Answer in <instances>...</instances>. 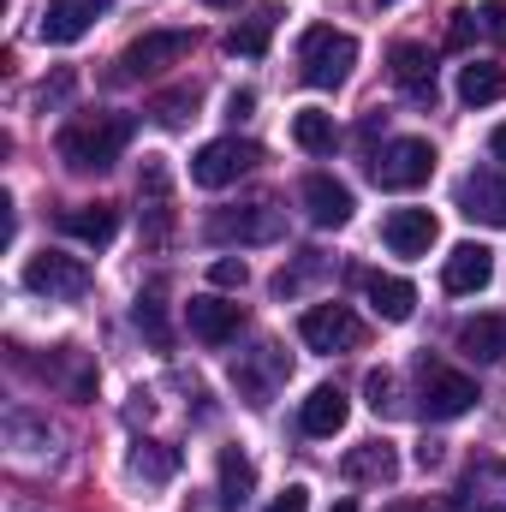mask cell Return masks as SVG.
<instances>
[{
	"label": "cell",
	"instance_id": "6da1fadb",
	"mask_svg": "<svg viewBox=\"0 0 506 512\" xmlns=\"http://www.w3.org/2000/svg\"><path fill=\"white\" fill-rule=\"evenodd\" d=\"M126 143H131L126 114H78L72 126H60V137H54V149H60V161L72 173H108Z\"/></svg>",
	"mask_w": 506,
	"mask_h": 512
},
{
	"label": "cell",
	"instance_id": "7a4b0ae2",
	"mask_svg": "<svg viewBox=\"0 0 506 512\" xmlns=\"http://www.w3.org/2000/svg\"><path fill=\"white\" fill-rule=\"evenodd\" d=\"M358 66V36L334 30V24H310L298 36V78L310 90H340Z\"/></svg>",
	"mask_w": 506,
	"mask_h": 512
},
{
	"label": "cell",
	"instance_id": "3957f363",
	"mask_svg": "<svg viewBox=\"0 0 506 512\" xmlns=\"http://www.w3.org/2000/svg\"><path fill=\"white\" fill-rule=\"evenodd\" d=\"M429 173H435V149L423 137H393L381 143V155H370V179L381 191H417L429 185Z\"/></svg>",
	"mask_w": 506,
	"mask_h": 512
},
{
	"label": "cell",
	"instance_id": "277c9868",
	"mask_svg": "<svg viewBox=\"0 0 506 512\" xmlns=\"http://www.w3.org/2000/svg\"><path fill=\"white\" fill-rule=\"evenodd\" d=\"M256 161H262V149H256V143L215 137V143H203V149L191 155V179H197L203 191H221V185H233L239 173H251Z\"/></svg>",
	"mask_w": 506,
	"mask_h": 512
},
{
	"label": "cell",
	"instance_id": "5b68a950",
	"mask_svg": "<svg viewBox=\"0 0 506 512\" xmlns=\"http://www.w3.org/2000/svg\"><path fill=\"white\" fill-rule=\"evenodd\" d=\"M24 286L36 298H84L90 292V268L84 256H66V251H42L24 262Z\"/></svg>",
	"mask_w": 506,
	"mask_h": 512
},
{
	"label": "cell",
	"instance_id": "8992f818",
	"mask_svg": "<svg viewBox=\"0 0 506 512\" xmlns=\"http://www.w3.org/2000/svg\"><path fill=\"white\" fill-rule=\"evenodd\" d=\"M298 340H304L310 352H352V346L364 340V322H358L346 304H310V310L298 316Z\"/></svg>",
	"mask_w": 506,
	"mask_h": 512
},
{
	"label": "cell",
	"instance_id": "52a82bcc",
	"mask_svg": "<svg viewBox=\"0 0 506 512\" xmlns=\"http://www.w3.org/2000/svg\"><path fill=\"white\" fill-rule=\"evenodd\" d=\"M280 233H286V221L274 203H245V209L209 215V239H221V245H274Z\"/></svg>",
	"mask_w": 506,
	"mask_h": 512
},
{
	"label": "cell",
	"instance_id": "ba28073f",
	"mask_svg": "<svg viewBox=\"0 0 506 512\" xmlns=\"http://www.w3.org/2000/svg\"><path fill=\"white\" fill-rule=\"evenodd\" d=\"M191 30H149V36H137L126 54H120V78H149V72H167V66H179L185 54H191Z\"/></svg>",
	"mask_w": 506,
	"mask_h": 512
},
{
	"label": "cell",
	"instance_id": "9c48e42d",
	"mask_svg": "<svg viewBox=\"0 0 506 512\" xmlns=\"http://www.w3.org/2000/svg\"><path fill=\"white\" fill-rule=\"evenodd\" d=\"M477 405V382L447 370V364H423V417L447 423V417H465Z\"/></svg>",
	"mask_w": 506,
	"mask_h": 512
},
{
	"label": "cell",
	"instance_id": "30bf717a",
	"mask_svg": "<svg viewBox=\"0 0 506 512\" xmlns=\"http://www.w3.org/2000/svg\"><path fill=\"white\" fill-rule=\"evenodd\" d=\"M459 215L483 221V227H506V173H495V167L465 173L459 179Z\"/></svg>",
	"mask_w": 506,
	"mask_h": 512
},
{
	"label": "cell",
	"instance_id": "8fae6325",
	"mask_svg": "<svg viewBox=\"0 0 506 512\" xmlns=\"http://www.w3.org/2000/svg\"><path fill=\"white\" fill-rule=\"evenodd\" d=\"M459 507L465 512H506V459L483 453L459 471Z\"/></svg>",
	"mask_w": 506,
	"mask_h": 512
},
{
	"label": "cell",
	"instance_id": "7c38bea8",
	"mask_svg": "<svg viewBox=\"0 0 506 512\" xmlns=\"http://www.w3.org/2000/svg\"><path fill=\"white\" fill-rule=\"evenodd\" d=\"M102 12H108V0H48V12H42L36 36H42V42H54V48H66V42L90 36Z\"/></svg>",
	"mask_w": 506,
	"mask_h": 512
},
{
	"label": "cell",
	"instance_id": "4fadbf2b",
	"mask_svg": "<svg viewBox=\"0 0 506 512\" xmlns=\"http://www.w3.org/2000/svg\"><path fill=\"white\" fill-rule=\"evenodd\" d=\"M387 78L411 96V102H435V60L423 42H393L387 48Z\"/></svg>",
	"mask_w": 506,
	"mask_h": 512
},
{
	"label": "cell",
	"instance_id": "5bb4252c",
	"mask_svg": "<svg viewBox=\"0 0 506 512\" xmlns=\"http://www.w3.org/2000/svg\"><path fill=\"white\" fill-rule=\"evenodd\" d=\"M495 280V251L489 245H453L447 262H441V286L453 292V298H471V292H483Z\"/></svg>",
	"mask_w": 506,
	"mask_h": 512
},
{
	"label": "cell",
	"instance_id": "9a60e30c",
	"mask_svg": "<svg viewBox=\"0 0 506 512\" xmlns=\"http://www.w3.org/2000/svg\"><path fill=\"white\" fill-rule=\"evenodd\" d=\"M381 239H387L393 256H429V245L441 239V221H435L429 209H393V215L381 221Z\"/></svg>",
	"mask_w": 506,
	"mask_h": 512
},
{
	"label": "cell",
	"instance_id": "2e32d148",
	"mask_svg": "<svg viewBox=\"0 0 506 512\" xmlns=\"http://www.w3.org/2000/svg\"><path fill=\"white\" fill-rule=\"evenodd\" d=\"M185 322H191V334H197L203 346H227V340L245 328V310L227 304V298H191V304H185Z\"/></svg>",
	"mask_w": 506,
	"mask_h": 512
},
{
	"label": "cell",
	"instance_id": "e0dca14e",
	"mask_svg": "<svg viewBox=\"0 0 506 512\" xmlns=\"http://www.w3.org/2000/svg\"><path fill=\"white\" fill-rule=\"evenodd\" d=\"M340 471H346V483H364V489H387V483L399 477V453H393L387 441H358V447H346Z\"/></svg>",
	"mask_w": 506,
	"mask_h": 512
},
{
	"label": "cell",
	"instance_id": "ac0fdd59",
	"mask_svg": "<svg viewBox=\"0 0 506 512\" xmlns=\"http://www.w3.org/2000/svg\"><path fill=\"white\" fill-rule=\"evenodd\" d=\"M304 209H310L316 227H346L358 203H352V191H346L334 173H310V179H304Z\"/></svg>",
	"mask_w": 506,
	"mask_h": 512
},
{
	"label": "cell",
	"instance_id": "d6986e66",
	"mask_svg": "<svg viewBox=\"0 0 506 512\" xmlns=\"http://www.w3.org/2000/svg\"><path fill=\"white\" fill-rule=\"evenodd\" d=\"M60 233H72V239H84V245H114V233H120V209L114 203H72V209H60Z\"/></svg>",
	"mask_w": 506,
	"mask_h": 512
},
{
	"label": "cell",
	"instance_id": "ffe728a7",
	"mask_svg": "<svg viewBox=\"0 0 506 512\" xmlns=\"http://www.w3.org/2000/svg\"><path fill=\"white\" fill-rule=\"evenodd\" d=\"M346 417H352L346 393L328 382V387H316V393L304 399V411H298V429H304L310 441H328V435H340V429H346Z\"/></svg>",
	"mask_w": 506,
	"mask_h": 512
},
{
	"label": "cell",
	"instance_id": "44dd1931",
	"mask_svg": "<svg viewBox=\"0 0 506 512\" xmlns=\"http://www.w3.org/2000/svg\"><path fill=\"white\" fill-rule=\"evenodd\" d=\"M459 352L471 364H501L506 358V316L501 310H483V316L459 322Z\"/></svg>",
	"mask_w": 506,
	"mask_h": 512
},
{
	"label": "cell",
	"instance_id": "7402d4cb",
	"mask_svg": "<svg viewBox=\"0 0 506 512\" xmlns=\"http://www.w3.org/2000/svg\"><path fill=\"white\" fill-rule=\"evenodd\" d=\"M126 471L137 477V483L161 489V483H173V477H179V447H167V441H131Z\"/></svg>",
	"mask_w": 506,
	"mask_h": 512
},
{
	"label": "cell",
	"instance_id": "603a6c76",
	"mask_svg": "<svg viewBox=\"0 0 506 512\" xmlns=\"http://www.w3.org/2000/svg\"><path fill=\"white\" fill-rule=\"evenodd\" d=\"M286 358H280V346H256V364H233V382L251 393V405H268V393L274 382H286Z\"/></svg>",
	"mask_w": 506,
	"mask_h": 512
},
{
	"label": "cell",
	"instance_id": "cb8c5ba5",
	"mask_svg": "<svg viewBox=\"0 0 506 512\" xmlns=\"http://www.w3.org/2000/svg\"><path fill=\"white\" fill-rule=\"evenodd\" d=\"M364 292H370V310L381 322H411V310H417V286L399 280V274H370Z\"/></svg>",
	"mask_w": 506,
	"mask_h": 512
},
{
	"label": "cell",
	"instance_id": "d4e9b609",
	"mask_svg": "<svg viewBox=\"0 0 506 512\" xmlns=\"http://www.w3.org/2000/svg\"><path fill=\"white\" fill-rule=\"evenodd\" d=\"M42 376L60 387V393H72V399H90L96 393V370H90V358L78 346H54V358L42 364Z\"/></svg>",
	"mask_w": 506,
	"mask_h": 512
},
{
	"label": "cell",
	"instance_id": "484cf974",
	"mask_svg": "<svg viewBox=\"0 0 506 512\" xmlns=\"http://www.w3.org/2000/svg\"><path fill=\"white\" fill-rule=\"evenodd\" d=\"M501 96H506V66H495V60L459 66V102H465V108H489V102H501Z\"/></svg>",
	"mask_w": 506,
	"mask_h": 512
},
{
	"label": "cell",
	"instance_id": "4316f807",
	"mask_svg": "<svg viewBox=\"0 0 506 512\" xmlns=\"http://www.w3.org/2000/svg\"><path fill=\"white\" fill-rule=\"evenodd\" d=\"M6 441H12V453H18L24 465H42V459L54 453V447H48V441H54L48 423H36L30 411H6Z\"/></svg>",
	"mask_w": 506,
	"mask_h": 512
},
{
	"label": "cell",
	"instance_id": "83f0119b",
	"mask_svg": "<svg viewBox=\"0 0 506 512\" xmlns=\"http://www.w3.org/2000/svg\"><path fill=\"white\" fill-rule=\"evenodd\" d=\"M256 489V465L245 447H221V507H245Z\"/></svg>",
	"mask_w": 506,
	"mask_h": 512
},
{
	"label": "cell",
	"instance_id": "f1b7e54d",
	"mask_svg": "<svg viewBox=\"0 0 506 512\" xmlns=\"http://www.w3.org/2000/svg\"><path fill=\"white\" fill-rule=\"evenodd\" d=\"M292 143H298L304 155H328V149L340 143L334 114H322V108H298V114H292Z\"/></svg>",
	"mask_w": 506,
	"mask_h": 512
},
{
	"label": "cell",
	"instance_id": "f546056e",
	"mask_svg": "<svg viewBox=\"0 0 506 512\" xmlns=\"http://www.w3.org/2000/svg\"><path fill=\"white\" fill-rule=\"evenodd\" d=\"M274 6L268 12H256V18H245V24H233L227 30V54H245V60H256V54H268V30H274Z\"/></svg>",
	"mask_w": 506,
	"mask_h": 512
},
{
	"label": "cell",
	"instance_id": "4dcf8cb0",
	"mask_svg": "<svg viewBox=\"0 0 506 512\" xmlns=\"http://www.w3.org/2000/svg\"><path fill=\"white\" fill-rule=\"evenodd\" d=\"M197 102H203V90H197V84H179V90L155 96V102H149V114H155L161 126H185V120L197 114Z\"/></svg>",
	"mask_w": 506,
	"mask_h": 512
},
{
	"label": "cell",
	"instance_id": "1f68e13d",
	"mask_svg": "<svg viewBox=\"0 0 506 512\" xmlns=\"http://www.w3.org/2000/svg\"><path fill=\"white\" fill-rule=\"evenodd\" d=\"M137 328L149 334V346H161V352L173 346V328H167V310H161V292H143V298H137Z\"/></svg>",
	"mask_w": 506,
	"mask_h": 512
},
{
	"label": "cell",
	"instance_id": "d6a6232c",
	"mask_svg": "<svg viewBox=\"0 0 506 512\" xmlns=\"http://www.w3.org/2000/svg\"><path fill=\"white\" fill-rule=\"evenodd\" d=\"M364 393H370V411H376V417H393V411H399V382H393V370H370V376H364Z\"/></svg>",
	"mask_w": 506,
	"mask_h": 512
},
{
	"label": "cell",
	"instance_id": "836d02e7",
	"mask_svg": "<svg viewBox=\"0 0 506 512\" xmlns=\"http://www.w3.org/2000/svg\"><path fill=\"white\" fill-rule=\"evenodd\" d=\"M322 268H328V262H322V251H304V256H298V268H292V274H286V268H280V280H274V292H280V298H286V292H298V286H304V280H316V274H322Z\"/></svg>",
	"mask_w": 506,
	"mask_h": 512
},
{
	"label": "cell",
	"instance_id": "e575fe53",
	"mask_svg": "<svg viewBox=\"0 0 506 512\" xmlns=\"http://www.w3.org/2000/svg\"><path fill=\"white\" fill-rule=\"evenodd\" d=\"M209 280H215L221 292H239V286L251 280V268H245V256H215V262H209Z\"/></svg>",
	"mask_w": 506,
	"mask_h": 512
},
{
	"label": "cell",
	"instance_id": "d590c367",
	"mask_svg": "<svg viewBox=\"0 0 506 512\" xmlns=\"http://www.w3.org/2000/svg\"><path fill=\"white\" fill-rule=\"evenodd\" d=\"M477 30H483V24H477V12H453V24H447V48H453V54H465Z\"/></svg>",
	"mask_w": 506,
	"mask_h": 512
},
{
	"label": "cell",
	"instance_id": "8d00e7d4",
	"mask_svg": "<svg viewBox=\"0 0 506 512\" xmlns=\"http://www.w3.org/2000/svg\"><path fill=\"white\" fill-rule=\"evenodd\" d=\"M72 90H78V78H72V72H54V78H48V84L36 90V108H60V102L72 96Z\"/></svg>",
	"mask_w": 506,
	"mask_h": 512
},
{
	"label": "cell",
	"instance_id": "74e56055",
	"mask_svg": "<svg viewBox=\"0 0 506 512\" xmlns=\"http://www.w3.org/2000/svg\"><path fill=\"white\" fill-rule=\"evenodd\" d=\"M477 24H483V36H495L506 48V0H483L477 6Z\"/></svg>",
	"mask_w": 506,
	"mask_h": 512
},
{
	"label": "cell",
	"instance_id": "f35d334b",
	"mask_svg": "<svg viewBox=\"0 0 506 512\" xmlns=\"http://www.w3.org/2000/svg\"><path fill=\"white\" fill-rule=\"evenodd\" d=\"M268 512H310V489H304V483H292V489H286Z\"/></svg>",
	"mask_w": 506,
	"mask_h": 512
},
{
	"label": "cell",
	"instance_id": "ab89813d",
	"mask_svg": "<svg viewBox=\"0 0 506 512\" xmlns=\"http://www.w3.org/2000/svg\"><path fill=\"white\" fill-rule=\"evenodd\" d=\"M251 108H256V90H233V96H227V114H233V120H245Z\"/></svg>",
	"mask_w": 506,
	"mask_h": 512
},
{
	"label": "cell",
	"instance_id": "60d3db41",
	"mask_svg": "<svg viewBox=\"0 0 506 512\" xmlns=\"http://www.w3.org/2000/svg\"><path fill=\"white\" fill-rule=\"evenodd\" d=\"M489 149H495V161H506V126L489 131Z\"/></svg>",
	"mask_w": 506,
	"mask_h": 512
},
{
	"label": "cell",
	"instance_id": "b9f144b4",
	"mask_svg": "<svg viewBox=\"0 0 506 512\" xmlns=\"http://www.w3.org/2000/svg\"><path fill=\"white\" fill-rule=\"evenodd\" d=\"M417 512H465L459 501H429V507H417Z\"/></svg>",
	"mask_w": 506,
	"mask_h": 512
},
{
	"label": "cell",
	"instance_id": "7bdbcfd3",
	"mask_svg": "<svg viewBox=\"0 0 506 512\" xmlns=\"http://www.w3.org/2000/svg\"><path fill=\"white\" fill-rule=\"evenodd\" d=\"M328 512H358V507H352V501H334V507H328Z\"/></svg>",
	"mask_w": 506,
	"mask_h": 512
},
{
	"label": "cell",
	"instance_id": "ee69618b",
	"mask_svg": "<svg viewBox=\"0 0 506 512\" xmlns=\"http://www.w3.org/2000/svg\"><path fill=\"white\" fill-rule=\"evenodd\" d=\"M203 6H239V0H203Z\"/></svg>",
	"mask_w": 506,
	"mask_h": 512
},
{
	"label": "cell",
	"instance_id": "f6af8a7d",
	"mask_svg": "<svg viewBox=\"0 0 506 512\" xmlns=\"http://www.w3.org/2000/svg\"><path fill=\"white\" fill-rule=\"evenodd\" d=\"M387 512H417V507H387Z\"/></svg>",
	"mask_w": 506,
	"mask_h": 512
}]
</instances>
